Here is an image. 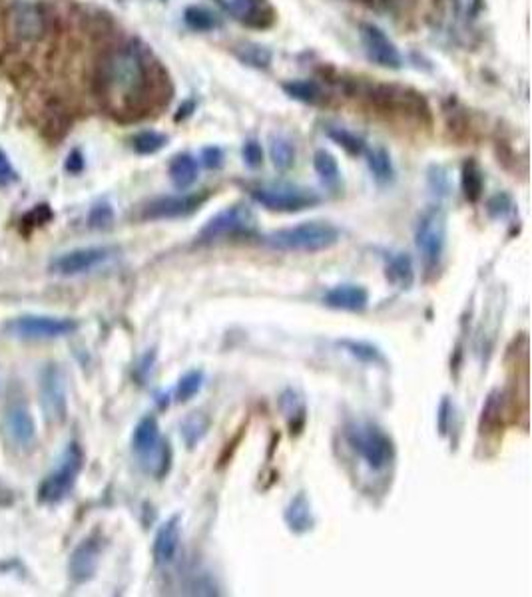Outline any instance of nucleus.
Returning <instances> with one entry per match:
<instances>
[{"instance_id":"obj_8","label":"nucleus","mask_w":532,"mask_h":597,"mask_svg":"<svg viewBox=\"0 0 532 597\" xmlns=\"http://www.w3.org/2000/svg\"><path fill=\"white\" fill-rule=\"evenodd\" d=\"M250 194L256 203L277 213H297L321 201L315 192L293 184H266L254 188Z\"/></svg>"},{"instance_id":"obj_5","label":"nucleus","mask_w":532,"mask_h":597,"mask_svg":"<svg viewBox=\"0 0 532 597\" xmlns=\"http://www.w3.org/2000/svg\"><path fill=\"white\" fill-rule=\"evenodd\" d=\"M415 243L427 269H435L447 245V213L441 207H429L415 229Z\"/></svg>"},{"instance_id":"obj_32","label":"nucleus","mask_w":532,"mask_h":597,"mask_svg":"<svg viewBox=\"0 0 532 597\" xmlns=\"http://www.w3.org/2000/svg\"><path fill=\"white\" fill-rule=\"evenodd\" d=\"M269 156L277 170H289L295 164V148L289 140L273 136L269 142Z\"/></svg>"},{"instance_id":"obj_3","label":"nucleus","mask_w":532,"mask_h":597,"mask_svg":"<svg viewBox=\"0 0 532 597\" xmlns=\"http://www.w3.org/2000/svg\"><path fill=\"white\" fill-rule=\"evenodd\" d=\"M82 468H84V450L78 442H70L62 452L58 466L40 482L36 492L38 502L44 506H54L66 500L72 494Z\"/></svg>"},{"instance_id":"obj_10","label":"nucleus","mask_w":532,"mask_h":597,"mask_svg":"<svg viewBox=\"0 0 532 597\" xmlns=\"http://www.w3.org/2000/svg\"><path fill=\"white\" fill-rule=\"evenodd\" d=\"M216 4L242 26L256 30H266L277 18L271 0H216Z\"/></svg>"},{"instance_id":"obj_31","label":"nucleus","mask_w":532,"mask_h":597,"mask_svg":"<svg viewBox=\"0 0 532 597\" xmlns=\"http://www.w3.org/2000/svg\"><path fill=\"white\" fill-rule=\"evenodd\" d=\"M279 406H281V410H283V414H285V418L289 422L291 432L293 430L299 432V428L303 426V420H305V406H303L301 398L297 397L293 391H285L281 395Z\"/></svg>"},{"instance_id":"obj_30","label":"nucleus","mask_w":532,"mask_h":597,"mask_svg":"<svg viewBox=\"0 0 532 597\" xmlns=\"http://www.w3.org/2000/svg\"><path fill=\"white\" fill-rule=\"evenodd\" d=\"M184 20L192 30L210 32L220 26V18L204 6H188L184 12Z\"/></svg>"},{"instance_id":"obj_4","label":"nucleus","mask_w":532,"mask_h":597,"mask_svg":"<svg viewBox=\"0 0 532 597\" xmlns=\"http://www.w3.org/2000/svg\"><path fill=\"white\" fill-rule=\"evenodd\" d=\"M347 444L357 452L371 470H385L395 460L391 436L373 422H353L345 430Z\"/></svg>"},{"instance_id":"obj_39","label":"nucleus","mask_w":532,"mask_h":597,"mask_svg":"<svg viewBox=\"0 0 532 597\" xmlns=\"http://www.w3.org/2000/svg\"><path fill=\"white\" fill-rule=\"evenodd\" d=\"M16 182H18V172L10 164L8 156L0 150V186L6 188V186H12Z\"/></svg>"},{"instance_id":"obj_11","label":"nucleus","mask_w":532,"mask_h":597,"mask_svg":"<svg viewBox=\"0 0 532 597\" xmlns=\"http://www.w3.org/2000/svg\"><path fill=\"white\" fill-rule=\"evenodd\" d=\"M359 34H361L363 50H365L367 58L373 64H377L381 68H391V70H399L401 68L399 48L385 34V30H381L375 24H361V32Z\"/></svg>"},{"instance_id":"obj_18","label":"nucleus","mask_w":532,"mask_h":597,"mask_svg":"<svg viewBox=\"0 0 532 597\" xmlns=\"http://www.w3.org/2000/svg\"><path fill=\"white\" fill-rule=\"evenodd\" d=\"M162 444V436H160V424L156 420V416L148 414L144 416L132 434V450L140 456V460L144 462L148 456H152Z\"/></svg>"},{"instance_id":"obj_41","label":"nucleus","mask_w":532,"mask_h":597,"mask_svg":"<svg viewBox=\"0 0 532 597\" xmlns=\"http://www.w3.org/2000/svg\"><path fill=\"white\" fill-rule=\"evenodd\" d=\"M513 207V201L507 194H499L489 201V213L495 217H503L507 215V211Z\"/></svg>"},{"instance_id":"obj_12","label":"nucleus","mask_w":532,"mask_h":597,"mask_svg":"<svg viewBox=\"0 0 532 597\" xmlns=\"http://www.w3.org/2000/svg\"><path fill=\"white\" fill-rule=\"evenodd\" d=\"M40 406L48 422H62L66 418L64 379L56 365H46L40 375Z\"/></svg>"},{"instance_id":"obj_22","label":"nucleus","mask_w":532,"mask_h":597,"mask_svg":"<svg viewBox=\"0 0 532 597\" xmlns=\"http://www.w3.org/2000/svg\"><path fill=\"white\" fill-rule=\"evenodd\" d=\"M387 279L399 289H409L413 285L415 269H413V259L409 253H397L389 259Z\"/></svg>"},{"instance_id":"obj_29","label":"nucleus","mask_w":532,"mask_h":597,"mask_svg":"<svg viewBox=\"0 0 532 597\" xmlns=\"http://www.w3.org/2000/svg\"><path fill=\"white\" fill-rule=\"evenodd\" d=\"M325 132H327V136H329L337 146H341L347 154H351V156H361V154H365V142H363V138H359V136L353 134L351 130H347V128H339V126H327Z\"/></svg>"},{"instance_id":"obj_42","label":"nucleus","mask_w":532,"mask_h":597,"mask_svg":"<svg viewBox=\"0 0 532 597\" xmlns=\"http://www.w3.org/2000/svg\"><path fill=\"white\" fill-rule=\"evenodd\" d=\"M457 12L465 18H475L483 6V0H453Z\"/></svg>"},{"instance_id":"obj_28","label":"nucleus","mask_w":532,"mask_h":597,"mask_svg":"<svg viewBox=\"0 0 532 597\" xmlns=\"http://www.w3.org/2000/svg\"><path fill=\"white\" fill-rule=\"evenodd\" d=\"M283 90L287 92V96H291L293 100H299L303 104H319L323 100L321 88L311 80L287 82V84H283Z\"/></svg>"},{"instance_id":"obj_24","label":"nucleus","mask_w":532,"mask_h":597,"mask_svg":"<svg viewBox=\"0 0 532 597\" xmlns=\"http://www.w3.org/2000/svg\"><path fill=\"white\" fill-rule=\"evenodd\" d=\"M339 347H343L351 357H355L357 361L361 363H367V365H385V355L383 351L373 345V343H367V341H355V339H343L337 343Z\"/></svg>"},{"instance_id":"obj_9","label":"nucleus","mask_w":532,"mask_h":597,"mask_svg":"<svg viewBox=\"0 0 532 597\" xmlns=\"http://www.w3.org/2000/svg\"><path fill=\"white\" fill-rule=\"evenodd\" d=\"M114 255L112 247L96 245V247H80L66 253L56 255L50 261V271L60 277H76L90 273L98 267H102L106 261H110Z\"/></svg>"},{"instance_id":"obj_6","label":"nucleus","mask_w":532,"mask_h":597,"mask_svg":"<svg viewBox=\"0 0 532 597\" xmlns=\"http://www.w3.org/2000/svg\"><path fill=\"white\" fill-rule=\"evenodd\" d=\"M4 329L16 337L26 341H48L62 339L78 331V321L70 317H48V315H20L10 319Z\"/></svg>"},{"instance_id":"obj_19","label":"nucleus","mask_w":532,"mask_h":597,"mask_svg":"<svg viewBox=\"0 0 532 597\" xmlns=\"http://www.w3.org/2000/svg\"><path fill=\"white\" fill-rule=\"evenodd\" d=\"M283 522L285 526L293 532V534H305L309 530H313L315 526V518H313V510H311V502L307 498L305 492H299L285 508L283 512Z\"/></svg>"},{"instance_id":"obj_15","label":"nucleus","mask_w":532,"mask_h":597,"mask_svg":"<svg viewBox=\"0 0 532 597\" xmlns=\"http://www.w3.org/2000/svg\"><path fill=\"white\" fill-rule=\"evenodd\" d=\"M4 430H6L8 438L20 448H28L34 442L36 426H34V420H32L26 404L14 402L12 406L6 408Z\"/></svg>"},{"instance_id":"obj_25","label":"nucleus","mask_w":532,"mask_h":597,"mask_svg":"<svg viewBox=\"0 0 532 597\" xmlns=\"http://www.w3.org/2000/svg\"><path fill=\"white\" fill-rule=\"evenodd\" d=\"M461 188H463V194L469 201H479L483 196V190H485V176L479 168L477 162L469 160L465 162L463 166V172H461Z\"/></svg>"},{"instance_id":"obj_1","label":"nucleus","mask_w":532,"mask_h":597,"mask_svg":"<svg viewBox=\"0 0 532 597\" xmlns=\"http://www.w3.org/2000/svg\"><path fill=\"white\" fill-rule=\"evenodd\" d=\"M100 94L114 112L134 110L148 90V70L144 58L132 48L110 52L98 72Z\"/></svg>"},{"instance_id":"obj_37","label":"nucleus","mask_w":532,"mask_h":597,"mask_svg":"<svg viewBox=\"0 0 532 597\" xmlns=\"http://www.w3.org/2000/svg\"><path fill=\"white\" fill-rule=\"evenodd\" d=\"M50 219H52V209H50V205L40 203V205L32 207V209L22 217L20 223H22V227H26V229H36V227L46 225Z\"/></svg>"},{"instance_id":"obj_35","label":"nucleus","mask_w":532,"mask_h":597,"mask_svg":"<svg viewBox=\"0 0 532 597\" xmlns=\"http://www.w3.org/2000/svg\"><path fill=\"white\" fill-rule=\"evenodd\" d=\"M501 408H503V395L495 391L483 408V430L495 428L501 422Z\"/></svg>"},{"instance_id":"obj_38","label":"nucleus","mask_w":532,"mask_h":597,"mask_svg":"<svg viewBox=\"0 0 532 597\" xmlns=\"http://www.w3.org/2000/svg\"><path fill=\"white\" fill-rule=\"evenodd\" d=\"M242 156H244V162L250 166V168H260L264 164V148L260 142L256 140H248L242 148Z\"/></svg>"},{"instance_id":"obj_7","label":"nucleus","mask_w":532,"mask_h":597,"mask_svg":"<svg viewBox=\"0 0 532 597\" xmlns=\"http://www.w3.org/2000/svg\"><path fill=\"white\" fill-rule=\"evenodd\" d=\"M256 213L252 211V207L238 203L232 205L224 211H220L218 215H214L200 231L198 241L200 243H214V241H222L228 237H238V235H250L256 229Z\"/></svg>"},{"instance_id":"obj_14","label":"nucleus","mask_w":532,"mask_h":597,"mask_svg":"<svg viewBox=\"0 0 532 597\" xmlns=\"http://www.w3.org/2000/svg\"><path fill=\"white\" fill-rule=\"evenodd\" d=\"M102 548H104V542L96 534L82 540L76 546V550L72 552L70 562H68V574H70L72 582L86 584L94 578V574L98 570L100 556H102Z\"/></svg>"},{"instance_id":"obj_33","label":"nucleus","mask_w":532,"mask_h":597,"mask_svg":"<svg viewBox=\"0 0 532 597\" xmlns=\"http://www.w3.org/2000/svg\"><path fill=\"white\" fill-rule=\"evenodd\" d=\"M202 387H204V373L198 369L190 371L180 379L176 387V397L180 402H188L190 398L196 397L202 391Z\"/></svg>"},{"instance_id":"obj_26","label":"nucleus","mask_w":532,"mask_h":597,"mask_svg":"<svg viewBox=\"0 0 532 597\" xmlns=\"http://www.w3.org/2000/svg\"><path fill=\"white\" fill-rule=\"evenodd\" d=\"M367 166L379 184H389L395 178V168L385 148H373L367 152Z\"/></svg>"},{"instance_id":"obj_34","label":"nucleus","mask_w":532,"mask_h":597,"mask_svg":"<svg viewBox=\"0 0 532 597\" xmlns=\"http://www.w3.org/2000/svg\"><path fill=\"white\" fill-rule=\"evenodd\" d=\"M236 54L240 56L242 62L250 64V66H256V68H267V64L271 62V52L260 46V44H242L240 48H236Z\"/></svg>"},{"instance_id":"obj_17","label":"nucleus","mask_w":532,"mask_h":597,"mask_svg":"<svg viewBox=\"0 0 532 597\" xmlns=\"http://www.w3.org/2000/svg\"><path fill=\"white\" fill-rule=\"evenodd\" d=\"M323 303L331 309H339V311H363L369 305V293L365 287L361 285H337L333 289H329L323 297Z\"/></svg>"},{"instance_id":"obj_21","label":"nucleus","mask_w":532,"mask_h":597,"mask_svg":"<svg viewBox=\"0 0 532 597\" xmlns=\"http://www.w3.org/2000/svg\"><path fill=\"white\" fill-rule=\"evenodd\" d=\"M212 428V418L206 412H190L182 424H180V434L184 444L194 450L210 432Z\"/></svg>"},{"instance_id":"obj_40","label":"nucleus","mask_w":532,"mask_h":597,"mask_svg":"<svg viewBox=\"0 0 532 597\" xmlns=\"http://www.w3.org/2000/svg\"><path fill=\"white\" fill-rule=\"evenodd\" d=\"M451 414H453V404L449 397L443 398L441 406H439V414H437V424H439V432L445 436L449 432L451 426Z\"/></svg>"},{"instance_id":"obj_2","label":"nucleus","mask_w":532,"mask_h":597,"mask_svg":"<svg viewBox=\"0 0 532 597\" xmlns=\"http://www.w3.org/2000/svg\"><path fill=\"white\" fill-rule=\"evenodd\" d=\"M339 229L327 221H303L264 237L267 247L289 253H317L339 243Z\"/></svg>"},{"instance_id":"obj_27","label":"nucleus","mask_w":532,"mask_h":597,"mask_svg":"<svg viewBox=\"0 0 532 597\" xmlns=\"http://www.w3.org/2000/svg\"><path fill=\"white\" fill-rule=\"evenodd\" d=\"M168 146V136L154 132V130H144L132 138V148L140 156H152L158 154Z\"/></svg>"},{"instance_id":"obj_13","label":"nucleus","mask_w":532,"mask_h":597,"mask_svg":"<svg viewBox=\"0 0 532 597\" xmlns=\"http://www.w3.org/2000/svg\"><path fill=\"white\" fill-rule=\"evenodd\" d=\"M208 199V194H184V196H166V198L152 199L144 209V219H176L186 217L198 211Z\"/></svg>"},{"instance_id":"obj_36","label":"nucleus","mask_w":532,"mask_h":597,"mask_svg":"<svg viewBox=\"0 0 532 597\" xmlns=\"http://www.w3.org/2000/svg\"><path fill=\"white\" fill-rule=\"evenodd\" d=\"M112 221H114V211H112L110 203L102 201V203H96L90 209V215H88V225L90 227H94V229H106V227H110Z\"/></svg>"},{"instance_id":"obj_23","label":"nucleus","mask_w":532,"mask_h":597,"mask_svg":"<svg viewBox=\"0 0 532 597\" xmlns=\"http://www.w3.org/2000/svg\"><path fill=\"white\" fill-rule=\"evenodd\" d=\"M313 168H315L319 180L327 188H331V190L339 188V184H341V170H339V164H337V160H335L333 154H329L327 150H317L315 156H313Z\"/></svg>"},{"instance_id":"obj_44","label":"nucleus","mask_w":532,"mask_h":597,"mask_svg":"<svg viewBox=\"0 0 532 597\" xmlns=\"http://www.w3.org/2000/svg\"><path fill=\"white\" fill-rule=\"evenodd\" d=\"M64 170L72 176L80 174L84 170V156L80 154V150H72L64 162Z\"/></svg>"},{"instance_id":"obj_16","label":"nucleus","mask_w":532,"mask_h":597,"mask_svg":"<svg viewBox=\"0 0 532 597\" xmlns=\"http://www.w3.org/2000/svg\"><path fill=\"white\" fill-rule=\"evenodd\" d=\"M180 550V516H172L166 520L156 532L152 554L158 566H168L176 560Z\"/></svg>"},{"instance_id":"obj_43","label":"nucleus","mask_w":532,"mask_h":597,"mask_svg":"<svg viewBox=\"0 0 532 597\" xmlns=\"http://www.w3.org/2000/svg\"><path fill=\"white\" fill-rule=\"evenodd\" d=\"M202 162L206 168L210 170H218L222 164H224V154L220 148L212 146V148H206L204 154H202Z\"/></svg>"},{"instance_id":"obj_20","label":"nucleus","mask_w":532,"mask_h":597,"mask_svg":"<svg viewBox=\"0 0 532 597\" xmlns=\"http://www.w3.org/2000/svg\"><path fill=\"white\" fill-rule=\"evenodd\" d=\"M198 172H200L198 160L192 154H178L170 162V168H168L172 184L182 192H186L188 188H192L196 184Z\"/></svg>"}]
</instances>
